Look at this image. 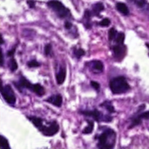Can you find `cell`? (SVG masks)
<instances>
[{"mask_svg": "<svg viewBox=\"0 0 149 149\" xmlns=\"http://www.w3.org/2000/svg\"><path fill=\"white\" fill-rule=\"evenodd\" d=\"M96 138L99 140V143L97 145L99 148H113L115 145L116 133L113 129L106 127L105 131Z\"/></svg>", "mask_w": 149, "mask_h": 149, "instance_id": "cell-1", "label": "cell"}, {"mask_svg": "<svg viewBox=\"0 0 149 149\" xmlns=\"http://www.w3.org/2000/svg\"><path fill=\"white\" fill-rule=\"evenodd\" d=\"M110 89L113 94H122L130 90V85L123 76L115 77L109 83Z\"/></svg>", "mask_w": 149, "mask_h": 149, "instance_id": "cell-2", "label": "cell"}, {"mask_svg": "<svg viewBox=\"0 0 149 149\" xmlns=\"http://www.w3.org/2000/svg\"><path fill=\"white\" fill-rule=\"evenodd\" d=\"M47 5L51 9H52V10L56 12L58 17L60 18H65L67 17L69 15H71L69 10L61 2L58 0H51L47 3Z\"/></svg>", "mask_w": 149, "mask_h": 149, "instance_id": "cell-3", "label": "cell"}, {"mask_svg": "<svg viewBox=\"0 0 149 149\" xmlns=\"http://www.w3.org/2000/svg\"><path fill=\"white\" fill-rule=\"evenodd\" d=\"M83 115L92 117L98 122H110L112 121L113 118L110 115H104L98 109H94L92 111H82L80 112Z\"/></svg>", "mask_w": 149, "mask_h": 149, "instance_id": "cell-4", "label": "cell"}, {"mask_svg": "<svg viewBox=\"0 0 149 149\" xmlns=\"http://www.w3.org/2000/svg\"><path fill=\"white\" fill-rule=\"evenodd\" d=\"M1 94L3 100L11 106H14L16 103V96L14 94V92L10 85H5L1 87Z\"/></svg>", "mask_w": 149, "mask_h": 149, "instance_id": "cell-5", "label": "cell"}, {"mask_svg": "<svg viewBox=\"0 0 149 149\" xmlns=\"http://www.w3.org/2000/svg\"><path fill=\"white\" fill-rule=\"evenodd\" d=\"M58 130H59L58 124L56 121H52L48 127L44 126L40 131L45 136H53L54 134H56L58 132Z\"/></svg>", "mask_w": 149, "mask_h": 149, "instance_id": "cell-6", "label": "cell"}, {"mask_svg": "<svg viewBox=\"0 0 149 149\" xmlns=\"http://www.w3.org/2000/svg\"><path fill=\"white\" fill-rule=\"evenodd\" d=\"M113 52V56L117 60H122L127 53V47L124 45H115L112 47Z\"/></svg>", "mask_w": 149, "mask_h": 149, "instance_id": "cell-7", "label": "cell"}, {"mask_svg": "<svg viewBox=\"0 0 149 149\" xmlns=\"http://www.w3.org/2000/svg\"><path fill=\"white\" fill-rule=\"evenodd\" d=\"M14 84H15L16 87L18 88V90L21 91V92L23 91V88H26V89H29V90L31 91L32 86H33V84H31L30 81H28L24 77H21V78L19 79V81H18L17 83L15 82Z\"/></svg>", "mask_w": 149, "mask_h": 149, "instance_id": "cell-8", "label": "cell"}, {"mask_svg": "<svg viewBox=\"0 0 149 149\" xmlns=\"http://www.w3.org/2000/svg\"><path fill=\"white\" fill-rule=\"evenodd\" d=\"M46 101L52 104L55 107H60L62 105V97L59 94H56V95H52L51 97H49L48 99H46Z\"/></svg>", "mask_w": 149, "mask_h": 149, "instance_id": "cell-9", "label": "cell"}, {"mask_svg": "<svg viewBox=\"0 0 149 149\" xmlns=\"http://www.w3.org/2000/svg\"><path fill=\"white\" fill-rule=\"evenodd\" d=\"M89 64H90V68L94 72H101L104 69V65L100 60H93L89 62Z\"/></svg>", "mask_w": 149, "mask_h": 149, "instance_id": "cell-10", "label": "cell"}, {"mask_svg": "<svg viewBox=\"0 0 149 149\" xmlns=\"http://www.w3.org/2000/svg\"><path fill=\"white\" fill-rule=\"evenodd\" d=\"M104 9H105V7H104V5H103L102 3H100V2H99V3H94V4L93 5L92 13H93V15H94V16L100 17V13L104 10Z\"/></svg>", "mask_w": 149, "mask_h": 149, "instance_id": "cell-11", "label": "cell"}, {"mask_svg": "<svg viewBox=\"0 0 149 149\" xmlns=\"http://www.w3.org/2000/svg\"><path fill=\"white\" fill-rule=\"evenodd\" d=\"M65 77H66V70L65 67H61L60 70L58 71V72L57 73L56 75V80H57V83L58 85H61L65 82Z\"/></svg>", "mask_w": 149, "mask_h": 149, "instance_id": "cell-12", "label": "cell"}, {"mask_svg": "<svg viewBox=\"0 0 149 149\" xmlns=\"http://www.w3.org/2000/svg\"><path fill=\"white\" fill-rule=\"evenodd\" d=\"M147 120V119H149V111L148 112H146V113H141L140 115H138L136 118H134V120H133V124H132V126L130 127V128L131 127H135V126H137V125H139V124H141V120Z\"/></svg>", "mask_w": 149, "mask_h": 149, "instance_id": "cell-13", "label": "cell"}, {"mask_svg": "<svg viewBox=\"0 0 149 149\" xmlns=\"http://www.w3.org/2000/svg\"><path fill=\"white\" fill-rule=\"evenodd\" d=\"M116 8L117 10L123 15L125 16H127L129 14V9L127 7V5L124 3H121V2H119L116 3Z\"/></svg>", "mask_w": 149, "mask_h": 149, "instance_id": "cell-14", "label": "cell"}, {"mask_svg": "<svg viewBox=\"0 0 149 149\" xmlns=\"http://www.w3.org/2000/svg\"><path fill=\"white\" fill-rule=\"evenodd\" d=\"M27 118L31 121V123H32L35 127H37L38 128L39 131H40V130L42 129V127H44V125H43V120H42V119L38 118V117H31V116H29V117H27Z\"/></svg>", "mask_w": 149, "mask_h": 149, "instance_id": "cell-15", "label": "cell"}, {"mask_svg": "<svg viewBox=\"0 0 149 149\" xmlns=\"http://www.w3.org/2000/svg\"><path fill=\"white\" fill-rule=\"evenodd\" d=\"M31 92L35 93L38 96H42V95L45 94V88L40 84H33Z\"/></svg>", "mask_w": 149, "mask_h": 149, "instance_id": "cell-16", "label": "cell"}, {"mask_svg": "<svg viewBox=\"0 0 149 149\" xmlns=\"http://www.w3.org/2000/svg\"><path fill=\"white\" fill-rule=\"evenodd\" d=\"M87 121V127L83 130V134H92L93 131V127H94V123L93 121L91 120H86Z\"/></svg>", "mask_w": 149, "mask_h": 149, "instance_id": "cell-17", "label": "cell"}, {"mask_svg": "<svg viewBox=\"0 0 149 149\" xmlns=\"http://www.w3.org/2000/svg\"><path fill=\"white\" fill-rule=\"evenodd\" d=\"M92 12L89 10H86L84 13V19H86V23H85V25L86 28H90L91 27V24H90V19H91V16H92Z\"/></svg>", "mask_w": 149, "mask_h": 149, "instance_id": "cell-18", "label": "cell"}, {"mask_svg": "<svg viewBox=\"0 0 149 149\" xmlns=\"http://www.w3.org/2000/svg\"><path fill=\"white\" fill-rule=\"evenodd\" d=\"M100 106H101V107H105V108L108 111L109 113H114V111H115L113 106L112 105V103H111L110 101H105V102H103Z\"/></svg>", "mask_w": 149, "mask_h": 149, "instance_id": "cell-19", "label": "cell"}, {"mask_svg": "<svg viewBox=\"0 0 149 149\" xmlns=\"http://www.w3.org/2000/svg\"><path fill=\"white\" fill-rule=\"evenodd\" d=\"M115 41L118 45H124L125 41V34L123 32H119L117 33V36L115 38Z\"/></svg>", "mask_w": 149, "mask_h": 149, "instance_id": "cell-20", "label": "cell"}, {"mask_svg": "<svg viewBox=\"0 0 149 149\" xmlns=\"http://www.w3.org/2000/svg\"><path fill=\"white\" fill-rule=\"evenodd\" d=\"M9 68H10V70L11 72H15L17 69V63L15 60V58H13L12 57H11V58L10 59V62H9Z\"/></svg>", "mask_w": 149, "mask_h": 149, "instance_id": "cell-21", "label": "cell"}, {"mask_svg": "<svg viewBox=\"0 0 149 149\" xmlns=\"http://www.w3.org/2000/svg\"><path fill=\"white\" fill-rule=\"evenodd\" d=\"M85 51L83 50V49H81V48H78V49H76V48H74L73 49V54H74V56L77 58H80L82 56H84L85 55Z\"/></svg>", "mask_w": 149, "mask_h": 149, "instance_id": "cell-22", "label": "cell"}, {"mask_svg": "<svg viewBox=\"0 0 149 149\" xmlns=\"http://www.w3.org/2000/svg\"><path fill=\"white\" fill-rule=\"evenodd\" d=\"M0 138H1V141H0V147H1V148H10V145H9V142H8L7 139L4 138L3 135H1Z\"/></svg>", "mask_w": 149, "mask_h": 149, "instance_id": "cell-23", "label": "cell"}, {"mask_svg": "<svg viewBox=\"0 0 149 149\" xmlns=\"http://www.w3.org/2000/svg\"><path fill=\"white\" fill-rule=\"evenodd\" d=\"M116 36H117V31L115 30V28H111L108 31V39H109V41H112V40L115 39Z\"/></svg>", "mask_w": 149, "mask_h": 149, "instance_id": "cell-24", "label": "cell"}, {"mask_svg": "<svg viewBox=\"0 0 149 149\" xmlns=\"http://www.w3.org/2000/svg\"><path fill=\"white\" fill-rule=\"evenodd\" d=\"M110 24H111L110 19H108V18H104V19H102V20L99 23V25H100V26H102V27H107V26L110 25Z\"/></svg>", "mask_w": 149, "mask_h": 149, "instance_id": "cell-25", "label": "cell"}, {"mask_svg": "<svg viewBox=\"0 0 149 149\" xmlns=\"http://www.w3.org/2000/svg\"><path fill=\"white\" fill-rule=\"evenodd\" d=\"M44 52H45V56H49L51 54V52H52V45L51 44H46L45 45Z\"/></svg>", "mask_w": 149, "mask_h": 149, "instance_id": "cell-26", "label": "cell"}, {"mask_svg": "<svg viewBox=\"0 0 149 149\" xmlns=\"http://www.w3.org/2000/svg\"><path fill=\"white\" fill-rule=\"evenodd\" d=\"M27 65H28L29 67L32 68V67H38V66L40 65V64H39L37 60L32 59V60H31V61H29V62L27 63Z\"/></svg>", "mask_w": 149, "mask_h": 149, "instance_id": "cell-27", "label": "cell"}, {"mask_svg": "<svg viewBox=\"0 0 149 149\" xmlns=\"http://www.w3.org/2000/svg\"><path fill=\"white\" fill-rule=\"evenodd\" d=\"M91 86H93V89H95L96 91H99L100 90V85L98 83V82H95V81H91Z\"/></svg>", "mask_w": 149, "mask_h": 149, "instance_id": "cell-28", "label": "cell"}, {"mask_svg": "<svg viewBox=\"0 0 149 149\" xmlns=\"http://www.w3.org/2000/svg\"><path fill=\"white\" fill-rule=\"evenodd\" d=\"M15 51H16V48H12L11 50H10L8 52H7V56L8 57H13V55L15 54Z\"/></svg>", "mask_w": 149, "mask_h": 149, "instance_id": "cell-29", "label": "cell"}, {"mask_svg": "<svg viewBox=\"0 0 149 149\" xmlns=\"http://www.w3.org/2000/svg\"><path fill=\"white\" fill-rule=\"evenodd\" d=\"M27 4L30 6V8H34L35 7V1H33V0H27Z\"/></svg>", "mask_w": 149, "mask_h": 149, "instance_id": "cell-30", "label": "cell"}, {"mask_svg": "<svg viewBox=\"0 0 149 149\" xmlns=\"http://www.w3.org/2000/svg\"><path fill=\"white\" fill-rule=\"evenodd\" d=\"M72 23H71V22L66 21V22L65 23V29L70 30V29L72 28Z\"/></svg>", "mask_w": 149, "mask_h": 149, "instance_id": "cell-31", "label": "cell"}, {"mask_svg": "<svg viewBox=\"0 0 149 149\" xmlns=\"http://www.w3.org/2000/svg\"><path fill=\"white\" fill-rule=\"evenodd\" d=\"M146 45H147V47H148V48L149 49V44H148V43H147V44H146Z\"/></svg>", "mask_w": 149, "mask_h": 149, "instance_id": "cell-32", "label": "cell"}]
</instances>
